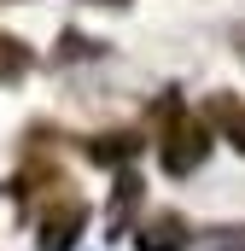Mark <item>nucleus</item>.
<instances>
[{
    "mask_svg": "<svg viewBox=\"0 0 245 251\" xmlns=\"http://www.w3.org/2000/svg\"><path fill=\"white\" fill-rule=\"evenodd\" d=\"M82 228H88V204L70 199V193H59V199L41 210V234H35V240H41V251H70Z\"/></svg>",
    "mask_w": 245,
    "mask_h": 251,
    "instance_id": "nucleus-2",
    "label": "nucleus"
},
{
    "mask_svg": "<svg viewBox=\"0 0 245 251\" xmlns=\"http://www.w3.org/2000/svg\"><path fill=\"white\" fill-rule=\"evenodd\" d=\"M134 152H140V134H94V140H88V158H94V164H128V158H134Z\"/></svg>",
    "mask_w": 245,
    "mask_h": 251,
    "instance_id": "nucleus-4",
    "label": "nucleus"
},
{
    "mask_svg": "<svg viewBox=\"0 0 245 251\" xmlns=\"http://www.w3.org/2000/svg\"><path fill=\"white\" fill-rule=\"evenodd\" d=\"M164 117H170V134H164V170H170V176L198 170V164H204V152H210L204 123H198V117H187L181 105H164Z\"/></svg>",
    "mask_w": 245,
    "mask_h": 251,
    "instance_id": "nucleus-1",
    "label": "nucleus"
},
{
    "mask_svg": "<svg viewBox=\"0 0 245 251\" xmlns=\"http://www.w3.org/2000/svg\"><path fill=\"white\" fill-rule=\"evenodd\" d=\"M240 47H245V29H240Z\"/></svg>",
    "mask_w": 245,
    "mask_h": 251,
    "instance_id": "nucleus-7",
    "label": "nucleus"
},
{
    "mask_svg": "<svg viewBox=\"0 0 245 251\" xmlns=\"http://www.w3.org/2000/svg\"><path fill=\"white\" fill-rule=\"evenodd\" d=\"M24 70H29V47L18 35H0V82H18Z\"/></svg>",
    "mask_w": 245,
    "mask_h": 251,
    "instance_id": "nucleus-6",
    "label": "nucleus"
},
{
    "mask_svg": "<svg viewBox=\"0 0 245 251\" xmlns=\"http://www.w3.org/2000/svg\"><path fill=\"white\" fill-rule=\"evenodd\" d=\"M210 123H222V134L245 152V105L234 100V94H216V100H210Z\"/></svg>",
    "mask_w": 245,
    "mask_h": 251,
    "instance_id": "nucleus-5",
    "label": "nucleus"
},
{
    "mask_svg": "<svg viewBox=\"0 0 245 251\" xmlns=\"http://www.w3.org/2000/svg\"><path fill=\"white\" fill-rule=\"evenodd\" d=\"M187 240H193V228H187L175 210H158L152 222L134 228V251H187Z\"/></svg>",
    "mask_w": 245,
    "mask_h": 251,
    "instance_id": "nucleus-3",
    "label": "nucleus"
}]
</instances>
